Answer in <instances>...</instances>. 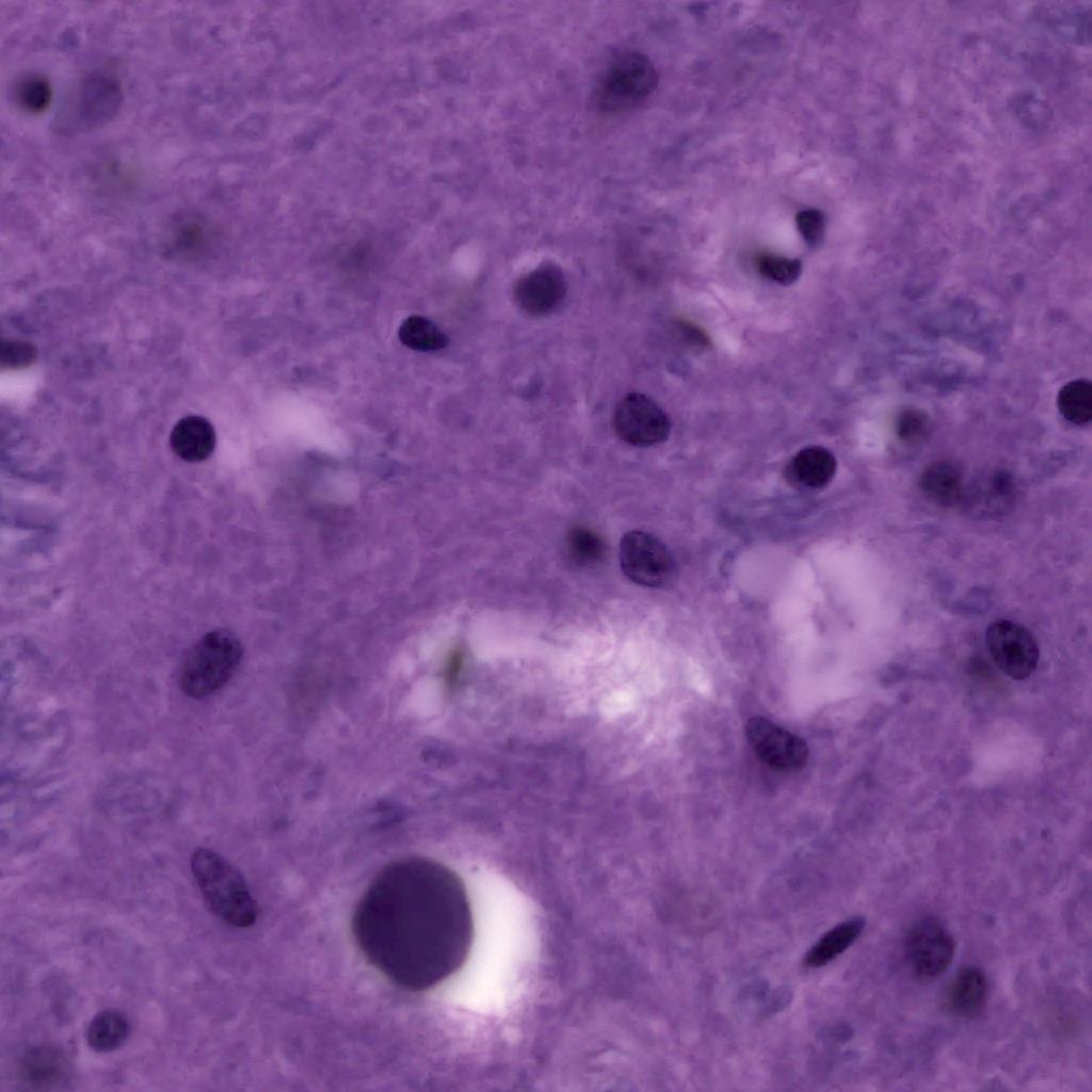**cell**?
Returning <instances> with one entry per match:
<instances>
[{
  "label": "cell",
  "mask_w": 1092,
  "mask_h": 1092,
  "mask_svg": "<svg viewBox=\"0 0 1092 1092\" xmlns=\"http://www.w3.org/2000/svg\"><path fill=\"white\" fill-rule=\"evenodd\" d=\"M1060 414L1075 425H1085L1092 419V385L1086 379L1064 384L1057 398Z\"/></svg>",
  "instance_id": "obj_20"
},
{
  "label": "cell",
  "mask_w": 1092,
  "mask_h": 1092,
  "mask_svg": "<svg viewBox=\"0 0 1092 1092\" xmlns=\"http://www.w3.org/2000/svg\"><path fill=\"white\" fill-rule=\"evenodd\" d=\"M122 89L117 80L103 74L85 77L60 112V128L85 131L110 122L119 111Z\"/></svg>",
  "instance_id": "obj_5"
},
{
  "label": "cell",
  "mask_w": 1092,
  "mask_h": 1092,
  "mask_svg": "<svg viewBox=\"0 0 1092 1092\" xmlns=\"http://www.w3.org/2000/svg\"><path fill=\"white\" fill-rule=\"evenodd\" d=\"M462 662H463L462 653L461 652H455L452 655V657H451V659L449 661V665H448V679L449 680L452 681V680L456 679V677L459 676L460 670L462 668Z\"/></svg>",
  "instance_id": "obj_27"
},
{
  "label": "cell",
  "mask_w": 1092,
  "mask_h": 1092,
  "mask_svg": "<svg viewBox=\"0 0 1092 1092\" xmlns=\"http://www.w3.org/2000/svg\"><path fill=\"white\" fill-rule=\"evenodd\" d=\"M987 997L989 983L985 974L976 966H965L951 980L945 1003L952 1015L973 1019L983 1012Z\"/></svg>",
  "instance_id": "obj_12"
},
{
  "label": "cell",
  "mask_w": 1092,
  "mask_h": 1092,
  "mask_svg": "<svg viewBox=\"0 0 1092 1092\" xmlns=\"http://www.w3.org/2000/svg\"><path fill=\"white\" fill-rule=\"evenodd\" d=\"M657 84L658 75L649 59L637 51H624L599 79L596 102L607 113L628 111L653 94Z\"/></svg>",
  "instance_id": "obj_4"
},
{
  "label": "cell",
  "mask_w": 1092,
  "mask_h": 1092,
  "mask_svg": "<svg viewBox=\"0 0 1092 1092\" xmlns=\"http://www.w3.org/2000/svg\"><path fill=\"white\" fill-rule=\"evenodd\" d=\"M243 657V646L228 629L204 635L188 651L178 673V685L189 697L205 698L223 688L234 676Z\"/></svg>",
  "instance_id": "obj_3"
},
{
  "label": "cell",
  "mask_w": 1092,
  "mask_h": 1092,
  "mask_svg": "<svg viewBox=\"0 0 1092 1092\" xmlns=\"http://www.w3.org/2000/svg\"><path fill=\"white\" fill-rule=\"evenodd\" d=\"M612 424L623 441L636 447L663 443L671 432V420L663 408L638 391L626 394L617 402Z\"/></svg>",
  "instance_id": "obj_8"
},
{
  "label": "cell",
  "mask_w": 1092,
  "mask_h": 1092,
  "mask_svg": "<svg viewBox=\"0 0 1092 1092\" xmlns=\"http://www.w3.org/2000/svg\"><path fill=\"white\" fill-rule=\"evenodd\" d=\"M566 293L565 274L553 262H544L523 274L513 287L516 306L531 317L551 315L561 307Z\"/></svg>",
  "instance_id": "obj_10"
},
{
  "label": "cell",
  "mask_w": 1092,
  "mask_h": 1092,
  "mask_svg": "<svg viewBox=\"0 0 1092 1092\" xmlns=\"http://www.w3.org/2000/svg\"><path fill=\"white\" fill-rule=\"evenodd\" d=\"M896 433L902 443L917 444L929 433V419L920 411L906 410L897 420Z\"/></svg>",
  "instance_id": "obj_24"
},
{
  "label": "cell",
  "mask_w": 1092,
  "mask_h": 1092,
  "mask_svg": "<svg viewBox=\"0 0 1092 1092\" xmlns=\"http://www.w3.org/2000/svg\"><path fill=\"white\" fill-rule=\"evenodd\" d=\"M190 865L198 889L214 915L238 928L255 924L260 909L238 869L207 848L195 849Z\"/></svg>",
  "instance_id": "obj_2"
},
{
  "label": "cell",
  "mask_w": 1092,
  "mask_h": 1092,
  "mask_svg": "<svg viewBox=\"0 0 1092 1092\" xmlns=\"http://www.w3.org/2000/svg\"><path fill=\"white\" fill-rule=\"evenodd\" d=\"M755 264L761 276L784 286L793 284L802 273L799 259L775 254H759Z\"/></svg>",
  "instance_id": "obj_22"
},
{
  "label": "cell",
  "mask_w": 1092,
  "mask_h": 1092,
  "mask_svg": "<svg viewBox=\"0 0 1092 1092\" xmlns=\"http://www.w3.org/2000/svg\"><path fill=\"white\" fill-rule=\"evenodd\" d=\"M836 466V459L829 449L809 446L796 453L789 464V472L799 484L820 488L833 479Z\"/></svg>",
  "instance_id": "obj_15"
},
{
  "label": "cell",
  "mask_w": 1092,
  "mask_h": 1092,
  "mask_svg": "<svg viewBox=\"0 0 1092 1092\" xmlns=\"http://www.w3.org/2000/svg\"><path fill=\"white\" fill-rule=\"evenodd\" d=\"M619 557L625 576L642 587H665L675 575V561L670 549L657 536L645 531L625 533Z\"/></svg>",
  "instance_id": "obj_6"
},
{
  "label": "cell",
  "mask_w": 1092,
  "mask_h": 1092,
  "mask_svg": "<svg viewBox=\"0 0 1092 1092\" xmlns=\"http://www.w3.org/2000/svg\"><path fill=\"white\" fill-rule=\"evenodd\" d=\"M568 552L573 560L582 565L598 562L605 553L603 540L592 530L576 527L567 537Z\"/></svg>",
  "instance_id": "obj_23"
},
{
  "label": "cell",
  "mask_w": 1092,
  "mask_h": 1092,
  "mask_svg": "<svg viewBox=\"0 0 1092 1092\" xmlns=\"http://www.w3.org/2000/svg\"><path fill=\"white\" fill-rule=\"evenodd\" d=\"M20 1079L35 1088H51L68 1075V1061L62 1050L49 1045L23 1053L18 1064Z\"/></svg>",
  "instance_id": "obj_14"
},
{
  "label": "cell",
  "mask_w": 1092,
  "mask_h": 1092,
  "mask_svg": "<svg viewBox=\"0 0 1092 1092\" xmlns=\"http://www.w3.org/2000/svg\"><path fill=\"white\" fill-rule=\"evenodd\" d=\"M356 941L379 969L414 990L431 987L466 961L473 920L461 879L445 865L408 857L387 866L354 916Z\"/></svg>",
  "instance_id": "obj_1"
},
{
  "label": "cell",
  "mask_w": 1092,
  "mask_h": 1092,
  "mask_svg": "<svg viewBox=\"0 0 1092 1092\" xmlns=\"http://www.w3.org/2000/svg\"><path fill=\"white\" fill-rule=\"evenodd\" d=\"M745 736L757 756L772 767L794 770L807 760L806 742L767 718H751L745 725Z\"/></svg>",
  "instance_id": "obj_11"
},
{
  "label": "cell",
  "mask_w": 1092,
  "mask_h": 1092,
  "mask_svg": "<svg viewBox=\"0 0 1092 1092\" xmlns=\"http://www.w3.org/2000/svg\"><path fill=\"white\" fill-rule=\"evenodd\" d=\"M796 222L802 238L808 246L816 247L822 242L825 231V218L820 210L814 208L802 210L797 214Z\"/></svg>",
  "instance_id": "obj_25"
},
{
  "label": "cell",
  "mask_w": 1092,
  "mask_h": 1092,
  "mask_svg": "<svg viewBox=\"0 0 1092 1092\" xmlns=\"http://www.w3.org/2000/svg\"><path fill=\"white\" fill-rule=\"evenodd\" d=\"M398 336L402 344L419 352H434L446 348L449 338L432 320L412 315L400 325Z\"/></svg>",
  "instance_id": "obj_19"
},
{
  "label": "cell",
  "mask_w": 1092,
  "mask_h": 1092,
  "mask_svg": "<svg viewBox=\"0 0 1092 1092\" xmlns=\"http://www.w3.org/2000/svg\"><path fill=\"white\" fill-rule=\"evenodd\" d=\"M52 87L47 78L38 74L22 77L15 86V98L19 107L30 113H39L51 101Z\"/></svg>",
  "instance_id": "obj_21"
},
{
  "label": "cell",
  "mask_w": 1092,
  "mask_h": 1092,
  "mask_svg": "<svg viewBox=\"0 0 1092 1092\" xmlns=\"http://www.w3.org/2000/svg\"><path fill=\"white\" fill-rule=\"evenodd\" d=\"M170 444L174 453L187 462H202L208 459L216 444L211 422L202 416L181 418L173 428Z\"/></svg>",
  "instance_id": "obj_13"
},
{
  "label": "cell",
  "mask_w": 1092,
  "mask_h": 1092,
  "mask_svg": "<svg viewBox=\"0 0 1092 1092\" xmlns=\"http://www.w3.org/2000/svg\"><path fill=\"white\" fill-rule=\"evenodd\" d=\"M956 943L951 933L932 916L916 920L904 938V954L910 969L920 980H933L951 965Z\"/></svg>",
  "instance_id": "obj_7"
},
{
  "label": "cell",
  "mask_w": 1092,
  "mask_h": 1092,
  "mask_svg": "<svg viewBox=\"0 0 1092 1092\" xmlns=\"http://www.w3.org/2000/svg\"><path fill=\"white\" fill-rule=\"evenodd\" d=\"M35 350L25 342H7L2 349V364L11 367L25 366L34 359Z\"/></svg>",
  "instance_id": "obj_26"
},
{
  "label": "cell",
  "mask_w": 1092,
  "mask_h": 1092,
  "mask_svg": "<svg viewBox=\"0 0 1092 1092\" xmlns=\"http://www.w3.org/2000/svg\"><path fill=\"white\" fill-rule=\"evenodd\" d=\"M130 1031L126 1015L115 1009L98 1012L86 1028L87 1045L97 1053H109L119 1048Z\"/></svg>",
  "instance_id": "obj_18"
},
{
  "label": "cell",
  "mask_w": 1092,
  "mask_h": 1092,
  "mask_svg": "<svg viewBox=\"0 0 1092 1092\" xmlns=\"http://www.w3.org/2000/svg\"><path fill=\"white\" fill-rule=\"evenodd\" d=\"M865 925L864 917L855 916L833 927L807 951L804 964L815 968L830 963L860 937Z\"/></svg>",
  "instance_id": "obj_16"
},
{
  "label": "cell",
  "mask_w": 1092,
  "mask_h": 1092,
  "mask_svg": "<svg viewBox=\"0 0 1092 1092\" xmlns=\"http://www.w3.org/2000/svg\"><path fill=\"white\" fill-rule=\"evenodd\" d=\"M919 487L932 502L945 508L958 503L963 495L961 473L947 461L929 465L920 475Z\"/></svg>",
  "instance_id": "obj_17"
},
{
  "label": "cell",
  "mask_w": 1092,
  "mask_h": 1092,
  "mask_svg": "<svg viewBox=\"0 0 1092 1092\" xmlns=\"http://www.w3.org/2000/svg\"><path fill=\"white\" fill-rule=\"evenodd\" d=\"M986 646L996 665L1015 680L1029 677L1039 662V646L1032 632L1009 620L991 623L985 632Z\"/></svg>",
  "instance_id": "obj_9"
}]
</instances>
